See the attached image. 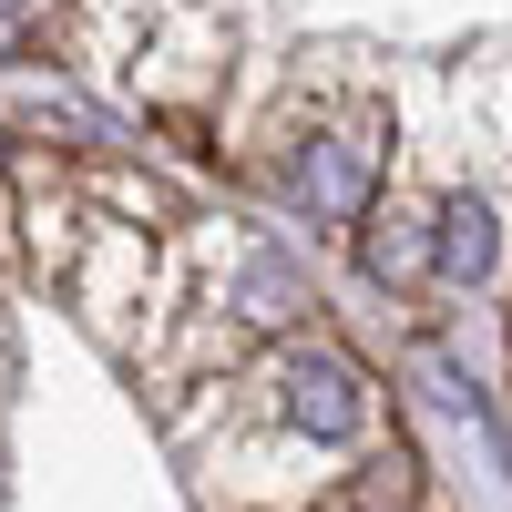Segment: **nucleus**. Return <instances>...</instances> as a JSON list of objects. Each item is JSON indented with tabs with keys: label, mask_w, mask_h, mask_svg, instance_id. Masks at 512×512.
I'll return each instance as SVG.
<instances>
[{
	"label": "nucleus",
	"mask_w": 512,
	"mask_h": 512,
	"mask_svg": "<svg viewBox=\"0 0 512 512\" xmlns=\"http://www.w3.org/2000/svg\"><path fill=\"white\" fill-rule=\"evenodd\" d=\"M338 512H431V472H420V451L379 431L369 451H349V472L328 482Z\"/></svg>",
	"instance_id": "6"
},
{
	"label": "nucleus",
	"mask_w": 512,
	"mask_h": 512,
	"mask_svg": "<svg viewBox=\"0 0 512 512\" xmlns=\"http://www.w3.org/2000/svg\"><path fill=\"white\" fill-rule=\"evenodd\" d=\"M359 267H369V287H390V297H410V287H431V185H410V175H390L379 185V205L359 216Z\"/></svg>",
	"instance_id": "5"
},
{
	"label": "nucleus",
	"mask_w": 512,
	"mask_h": 512,
	"mask_svg": "<svg viewBox=\"0 0 512 512\" xmlns=\"http://www.w3.org/2000/svg\"><path fill=\"white\" fill-rule=\"evenodd\" d=\"M11 236L31 246V277L62 287L72 256L93 246V205H82V175H62V154H11Z\"/></svg>",
	"instance_id": "3"
},
{
	"label": "nucleus",
	"mask_w": 512,
	"mask_h": 512,
	"mask_svg": "<svg viewBox=\"0 0 512 512\" xmlns=\"http://www.w3.org/2000/svg\"><path fill=\"white\" fill-rule=\"evenodd\" d=\"M400 175V134L369 72H297L287 103L256 123V185L287 216H308V236H359L379 185Z\"/></svg>",
	"instance_id": "1"
},
{
	"label": "nucleus",
	"mask_w": 512,
	"mask_h": 512,
	"mask_svg": "<svg viewBox=\"0 0 512 512\" xmlns=\"http://www.w3.org/2000/svg\"><path fill=\"white\" fill-rule=\"evenodd\" d=\"M0 246H11V175H0Z\"/></svg>",
	"instance_id": "8"
},
{
	"label": "nucleus",
	"mask_w": 512,
	"mask_h": 512,
	"mask_svg": "<svg viewBox=\"0 0 512 512\" xmlns=\"http://www.w3.org/2000/svg\"><path fill=\"white\" fill-rule=\"evenodd\" d=\"M62 11H72L82 62L134 82V52H144V31H154V11H164V0H62Z\"/></svg>",
	"instance_id": "7"
},
{
	"label": "nucleus",
	"mask_w": 512,
	"mask_h": 512,
	"mask_svg": "<svg viewBox=\"0 0 512 512\" xmlns=\"http://www.w3.org/2000/svg\"><path fill=\"white\" fill-rule=\"evenodd\" d=\"M512 267V216H502V195L472 185V175H441L431 185V277L441 287H502Z\"/></svg>",
	"instance_id": "4"
},
{
	"label": "nucleus",
	"mask_w": 512,
	"mask_h": 512,
	"mask_svg": "<svg viewBox=\"0 0 512 512\" xmlns=\"http://www.w3.org/2000/svg\"><path fill=\"white\" fill-rule=\"evenodd\" d=\"M226 52H236V31H226L216 0H164L154 31H144V52H134V93H144V113L205 134V113L226 103Z\"/></svg>",
	"instance_id": "2"
}]
</instances>
